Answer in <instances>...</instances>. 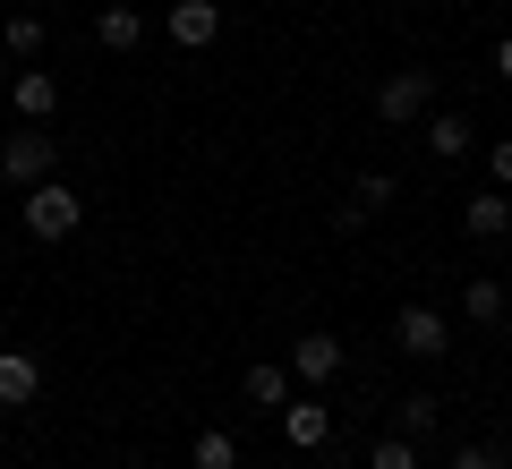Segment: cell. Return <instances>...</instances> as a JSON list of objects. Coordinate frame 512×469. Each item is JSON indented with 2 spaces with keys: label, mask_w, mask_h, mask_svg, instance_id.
<instances>
[{
  "label": "cell",
  "mask_w": 512,
  "mask_h": 469,
  "mask_svg": "<svg viewBox=\"0 0 512 469\" xmlns=\"http://www.w3.org/2000/svg\"><path fill=\"white\" fill-rule=\"evenodd\" d=\"M18 214H26V231H35V239H69L77 222H86V197H77V188L52 171V180L18 188Z\"/></svg>",
  "instance_id": "cell-1"
},
{
  "label": "cell",
  "mask_w": 512,
  "mask_h": 469,
  "mask_svg": "<svg viewBox=\"0 0 512 469\" xmlns=\"http://www.w3.org/2000/svg\"><path fill=\"white\" fill-rule=\"evenodd\" d=\"M60 171V137H43V128H18V137H0V180L9 188H35Z\"/></svg>",
  "instance_id": "cell-2"
},
{
  "label": "cell",
  "mask_w": 512,
  "mask_h": 469,
  "mask_svg": "<svg viewBox=\"0 0 512 469\" xmlns=\"http://www.w3.org/2000/svg\"><path fill=\"white\" fill-rule=\"evenodd\" d=\"M427 103H436V69H393V77L376 86V120H384V128L427 120Z\"/></svg>",
  "instance_id": "cell-3"
},
{
  "label": "cell",
  "mask_w": 512,
  "mask_h": 469,
  "mask_svg": "<svg viewBox=\"0 0 512 469\" xmlns=\"http://www.w3.org/2000/svg\"><path fill=\"white\" fill-rule=\"evenodd\" d=\"M9 103H18L26 128H52V120H60V77L26 60V69H9Z\"/></svg>",
  "instance_id": "cell-4"
},
{
  "label": "cell",
  "mask_w": 512,
  "mask_h": 469,
  "mask_svg": "<svg viewBox=\"0 0 512 469\" xmlns=\"http://www.w3.org/2000/svg\"><path fill=\"white\" fill-rule=\"evenodd\" d=\"M393 350H410V359H444V350H453V325H444L436 307L410 299L402 316H393Z\"/></svg>",
  "instance_id": "cell-5"
},
{
  "label": "cell",
  "mask_w": 512,
  "mask_h": 469,
  "mask_svg": "<svg viewBox=\"0 0 512 469\" xmlns=\"http://www.w3.org/2000/svg\"><path fill=\"white\" fill-rule=\"evenodd\" d=\"M274 418H282V435H291V452H325V444H333V410H325L316 393H291Z\"/></svg>",
  "instance_id": "cell-6"
},
{
  "label": "cell",
  "mask_w": 512,
  "mask_h": 469,
  "mask_svg": "<svg viewBox=\"0 0 512 469\" xmlns=\"http://www.w3.org/2000/svg\"><path fill=\"white\" fill-rule=\"evenodd\" d=\"M43 401V359L35 350H0V410H35Z\"/></svg>",
  "instance_id": "cell-7"
},
{
  "label": "cell",
  "mask_w": 512,
  "mask_h": 469,
  "mask_svg": "<svg viewBox=\"0 0 512 469\" xmlns=\"http://www.w3.org/2000/svg\"><path fill=\"white\" fill-rule=\"evenodd\" d=\"M291 376L299 384H333L342 376V333H299L291 342Z\"/></svg>",
  "instance_id": "cell-8"
},
{
  "label": "cell",
  "mask_w": 512,
  "mask_h": 469,
  "mask_svg": "<svg viewBox=\"0 0 512 469\" xmlns=\"http://www.w3.org/2000/svg\"><path fill=\"white\" fill-rule=\"evenodd\" d=\"M222 35V0H171V43L180 52H205Z\"/></svg>",
  "instance_id": "cell-9"
},
{
  "label": "cell",
  "mask_w": 512,
  "mask_h": 469,
  "mask_svg": "<svg viewBox=\"0 0 512 469\" xmlns=\"http://www.w3.org/2000/svg\"><path fill=\"white\" fill-rule=\"evenodd\" d=\"M384 205H393V171H359V188H350V205L333 214V231H359V222H376Z\"/></svg>",
  "instance_id": "cell-10"
},
{
  "label": "cell",
  "mask_w": 512,
  "mask_h": 469,
  "mask_svg": "<svg viewBox=\"0 0 512 469\" xmlns=\"http://www.w3.org/2000/svg\"><path fill=\"white\" fill-rule=\"evenodd\" d=\"M461 316H470V325H504V316H512V282L470 273V282H461Z\"/></svg>",
  "instance_id": "cell-11"
},
{
  "label": "cell",
  "mask_w": 512,
  "mask_h": 469,
  "mask_svg": "<svg viewBox=\"0 0 512 469\" xmlns=\"http://www.w3.org/2000/svg\"><path fill=\"white\" fill-rule=\"evenodd\" d=\"M461 231L470 239H504L512 231V188H478V197L461 205Z\"/></svg>",
  "instance_id": "cell-12"
},
{
  "label": "cell",
  "mask_w": 512,
  "mask_h": 469,
  "mask_svg": "<svg viewBox=\"0 0 512 469\" xmlns=\"http://www.w3.org/2000/svg\"><path fill=\"white\" fill-rule=\"evenodd\" d=\"M470 145H478V128L461 120V111H436V120H427V154H436V163H461Z\"/></svg>",
  "instance_id": "cell-13"
},
{
  "label": "cell",
  "mask_w": 512,
  "mask_h": 469,
  "mask_svg": "<svg viewBox=\"0 0 512 469\" xmlns=\"http://www.w3.org/2000/svg\"><path fill=\"white\" fill-rule=\"evenodd\" d=\"M43 43H52V26H43V18H35V9H18V18L0 26V52L18 60V69H26V60H43Z\"/></svg>",
  "instance_id": "cell-14"
},
{
  "label": "cell",
  "mask_w": 512,
  "mask_h": 469,
  "mask_svg": "<svg viewBox=\"0 0 512 469\" xmlns=\"http://www.w3.org/2000/svg\"><path fill=\"white\" fill-rule=\"evenodd\" d=\"M94 43H103V52H137V43H146V18H137V9H103V18H94Z\"/></svg>",
  "instance_id": "cell-15"
},
{
  "label": "cell",
  "mask_w": 512,
  "mask_h": 469,
  "mask_svg": "<svg viewBox=\"0 0 512 469\" xmlns=\"http://www.w3.org/2000/svg\"><path fill=\"white\" fill-rule=\"evenodd\" d=\"M436 418H444V401H436V393H402V401H393V435H410V444H419Z\"/></svg>",
  "instance_id": "cell-16"
},
{
  "label": "cell",
  "mask_w": 512,
  "mask_h": 469,
  "mask_svg": "<svg viewBox=\"0 0 512 469\" xmlns=\"http://www.w3.org/2000/svg\"><path fill=\"white\" fill-rule=\"evenodd\" d=\"M239 393H248L256 410H282V401H291V367H248V384H239Z\"/></svg>",
  "instance_id": "cell-17"
},
{
  "label": "cell",
  "mask_w": 512,
  "mask_h": 469,
  "mask_svg": "<svg viewBox=\"0 0 512 469\" xmlns=\"http://www.w3.org/2000/svg\"><path fill=\"white\" fill-rule=\"evenodd\" d=\"M197 469H239V444H231L222 427H205V435H197Z\"/></svg>",
  "instance_id": "cell-18"
},
{
  "label": "cell",
  "mask_w": 512,
  "mask_h": 469,
  "mask_svg": "<svg viewBox=\"0 0 512 469\" xmlns=\"http://www.w3.org/2000/svg\"><path fill=\"white\" fill-rule=\"evenodd\" d=\"M367 469H419V444H410V435H384V444L367 452Z\"/></svg>",
  "instance_id": "cell-19"
},
{
  "label": "cell",
  "mask_w": 512,
  "mask_h": 469,
  "mask_svg": "<svg viewBox=\"0 0 512 469\" xmlns=\"http://www.w3.org/2000/svg\"><path fill=\"white\" fill-rule=\"evenodd\" d=\"M487 188H512V137L487 145Z\"/></svg>",
  "instance_id": "cell-20"
},
{
  "label": "cell",
  "mask_w": 512,
  "mask_h": 469,
  "mask_svg": "<svg viewBox=\"0 0 512 469\" xmlns=\"http://www.w3.org/2000/svg\"><path fill=\"white\" fill-rule=\"evenodd\" d=\"M453 469H512V461H504L495 444H461V452H453Z\"/></svg>",
  "instance_id": "cell-21"
},
{
  "label": "cell",
  "mask_w": 512,
  "mask_h": 469,
  "mask_svg": "<svg viewBox=\"0 0 512 469\" xmlns=\"http://www.w3.org/2000/svg\"><path fill=\"white\" fill-rule=\"evenodd\" d=\"M495 77H504V86H512V35L495 43Z\"/></svg>",
  "instance_id": "cell-22"
},
{
  "label": "cell",
  "mask_w": 512,
  "mask_h": 469,
  "mask_svg": "<svg viewBox=\"0 0 512 469\" xmlns=\"http://www.w3.org/2000/svg\"><path fill=\"white\" fill-rule=\"evenodd\" d=\"M9 69H18V60H9V52H0V94H9Z\"/></svg>",
  "instance_id": "cell-23"
},
{
  "label": "cell",
  "mask_w": 512,
  "mask_h": 469,
  "mask_svg": "<svg viewBox=\"0 0 512 469\" xmlns=\"http://www.w3.org/2000/svg\"><path fill=\"white\" fill-rule=\"evenodd\" d=\"M504 9H512V0H504Z\"/></svg>",
  "instance_id": "cell-24"
}]
</instances>
